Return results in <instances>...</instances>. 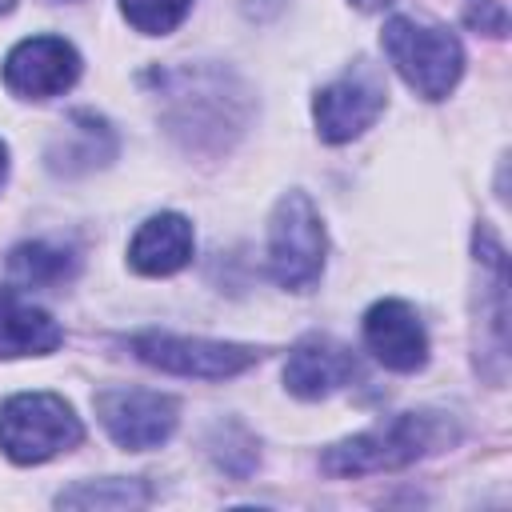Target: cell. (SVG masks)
Here are the masks:
<instances>
[{
  "label": "cell",
  "instance_id": "obj_4",
  "mask_svg": "<svg viewBox=\"0 0 512 512\" xmlns=\"http://www.w3.org/2000/svg\"><path fill=\"white\" fill-rule=\"evenodd\" d=\"M80 440L84 424L56 392H16L0 404V452L12 464H44Z\"/></svg>",
  "mask_w": 512,
  "mask_h": 512
},
{
  "label": "cell",
  "instance_id": "obj_21",
  "mask_svg": "<svg viewBox=\"0 0 512 512\" xmlns=\"http://www.w3.org/2000/svg\"><path fill=\"white\" fill-rule=\"evenodd\" d=\"M4 176H8V148H4V140H0V184H4Z\"/></svg>",
  "mask_w": 512,
  "mask_h": 512
},
{
  "label": "cell",
  "instance_id": "obj_16",
  "mask_svg": "<svg viewBox=\"0 0 512 512\" xmlns=\"http://www.w3.org/2000/svg\"><path fill=\"white\" fill-rule=\"evenodd\" d=\"M152 504V488L144 480L104 476V480H80L56 496V508H144Z\"/></svg>",
  "mask_w": 512,
  "mask_h": 512
},
{
  "label": "cell",
  "instance_id": "obj_8",
  "mask_svg": "<svg viewBox=\"0 0 512 512\" xmlns=\"http://www.w3.org/2000/svg\"><path fill=\"white\" fill-rule=\"evenodd\" d=\"M388 104V88L372 68H352L344 76H336L332 84H324L312 100V116H316V132L328 144H348L356 140L364 128H372L380 120Z\"/></svg>",
  "mask_w": 512,
  "mask_h": 512
},
{
  "label": "cell",
  "instance_id": "obj_10",
  "mask_svg": "<svg viewBox=\"0 0 512 512\" xmlns=\"http://www.w3.org/2000/svg\"><path fill=\"white\" fill-rule=\"evenodd\" d=\"M360 376V360L348 344H340L336 336H304L292 344L288 364H284V388L296 400H324L340 388H348Z\"/></svg>",
  "mask_w": 512,
  "mask_h": 512
},
{
  "label": "cell",
  "instance_id": "obj_17",
  "mask_svg": "<svg viewBox=\"0 0 512 512\" xmlns=\"http://www.w3.org/2000/svg\"><path fill=\"white\" fill-rule=\"evenodd\" d=\"M208 456H212V464H216L220 472H228V476H236V480H244V476L256 468V460H260L256 440L248 436V428H240V424H232V420L212 428V436H208Z\"/></svg>",
  "mask_w": 512,
  "mask_h": 512
},
{
  "label": "cell",
  "instance_id": "obj_20",
  "mask_svg": "<svg viewBox=\"0 0 512 512\" xmlns=\"http://www.w3.org/2000/svg\"><path fill=\"white\" fill-rule=\"evenodd\" d=\"M356 8H364V12H380V8H388L392 0H352Z\"/></svg>",
  "mask_w": 512,
  "mask_h": 512
},
{
  "label": "cell",
  "instance_id": "obj_19",
  "mask_svg": "<svg viewBox=\"0 0 512 512\" xmlns=\"http://www.w3.org/2000/svg\"><path fill=\"white\" fill-rule=\"evenodd\" d=\"M464 20L472 28H480V32H488V36H504L508 32V12H504L500 0H468Z\"/></svg>",
  "mask_w": 512,
  "mask_h": 512
},
{
  "label": "cell",
  "instance_id": "obj_15",
  "mask_svg": "<svg viewBox=\"0 0 512 512\" xmlns=\"http://www.w3.org/2000/svg\"><path fill=\"white\" fill-rule=\"evenodd\" d=\"M76 268H80V256L64 244H48V240L16 244L8 256V272L24 288H60L76 276Z\"/></svg>",
  "mask_w": 512,
  "mask_h": 512
},
{
  "label": "cell",
  "instance_id": "obj_5",
  "mask_svg": "<svg viewBox=\"0 0 512 512\" xmlns=\"http://www.w3.org/2000/svg\"><path fill=\"white\" fill-rule=\"evenodd\" d=\"M324 220L308 192L292 188L276 200L268 220V272L288 292H308L324 272Z\"/></svg>",
  "mask_w": 512,
  "mask_h": 512
},
{
  "label": "cell",
  "instance_id": "obj_22",
  "mask_svg": "<svg viewBox=\"0 0 512 512\" xmlns=\"http://www.w3.org/2000/svg\"><path fill=\"white\" fill-rule=\"evenodd\" d=\"M16 8V0H0V12H12Z\"/></svg>",
  "mask_w": 512,
  "mask_h": 512
},
{
  "label": "cell",
  "instance_id": "obj_11",
  "mask_svg": "<svg viewBox=\"0 0 512 512\" xmlns=\"http://www.w3.org/2000/svg\"><path fill=\"white\" fill-rule=\"evenodd\" d=\"M364 344L392 372H420L428 364V332L408 300H376L364 312Z\"/></svg>",
  "mask_w": 512,
  "mask_h": 512
},
{
  "label": "cell",
  "instance_id": "obj_12",
  "mask_svg": "<svg viewBox=\"0 0 512 512\" xmlns=\"http://www.w3.org/2000/svg\"><path fill=\"white\" fill-rule=\"evenodd\" d=\"M116 156V132L104 116L88 112V108H76L60 132L52 136L44 160L56 176H84V172H96L104 168L108 160Z\"/></svg>",
  "mask_w": 512,
  "mask_h": 512
},
{
  "label": "cell",
  "instance_id": "obj_13",
  "mask_svg": "<svg viewBox=\"0 0 512 512\" xmlns=\"http://www.w3.org/2000/svg\"><path fill=\"white\" fill-rule=\"evenodd\" d=\"M192 248V224L180 212H156L136 228L128 244V264L140 276H172L192 260Z\"/></svg>",
  "mask_w": 512,
  "mask_h": 512
},
{
  "label": "cell",
  "instance_id": "obj_6",
  "mask_svg": "<svg viewBox=\"0 0 512 512\" xmlns=\"http://www.w3.org/2000/svg\"><path fill=\"white\" fill-rule=\"evenodd\" d=\"M128 348L148 368H160L168 376H188V380H228V376L248 372L264 356L252 344L208 340V336H176V332H136L128 340Z\"/></svg>",
  "mask_w": 512,
  "mask_h": 512
},
{
  "label": "cell",
  "instance_id": "obj_1",
  "mask_svg": "<svg viewBox=\"0 0 512 512\" xmlns=\"http://www.w3.org/2000/svg\"><path fill=\"white\" fill-rule=\"evenodd\" d=\"M164 128L188 152H224L248 124V88L216 64L172 68L156 76Z\"/></svg>",
  "mask_w": 512,
  "mask_h": 512
},
{
  "label": "cell",
  "instance_id": "obj_9",
  "mask_svg": "<svg viewBox=\"0 0 512 512\" xmlns=\"http://www.w3.org/2000/svg\"><path fill=\"white\" fill-rule=\"evenodd\" d=\"M80 76V52L64 36H28L4 56V84L24 100H52Z\"/></svg>",
  "mask_w": 512,
  "mask_h": 512
},
{
  "label": "cell",
  "instance_id": "obj_3",
  "mask_svg": "<svg viewBox=\"0 0 512 512\" xmlns=\"http://www.w3.org/2000/svg\"><path fill=\"white\" fill-rule=\"evenodd\" d=\"M380 44H384V56L392 60V68L400 72V80L424 100H444L464 72V48L440 24L392 16L380 32Z\"/></svg>",
  "mask_w": 512,
  "mask_h": 512
},
{
  "label": "cell",
  "instance_id": "obj_14",
  "mask_svg": "<svg viewBox=\"0 0 512 512\" xmlns=\"http://www.w3.org/2000/svg\"><path fill=\"white\" fill-rule=\"evenodd\" d=\"M60 344H64V328L44 308H36L12 288L0 292V360L48 356Z\"/></svg>",
  "mask_w": 512,
  "mask_h": 512
},
{
  "label": "cell",
  "instance_id": "obj_18",
  "mask_svg": "<svg viewBox=\"0 0 512 512\" xmlns=\"http://www.w3.org/2000/svg\"><path fill=\"white\" fill-rule=\"evenodd\" d=\"M124 20L144 36H168L192 12V0H120Z\"/></svg>",
  "mask_w": 512,
  "mask_h": 512
},
{
  "label": "cell",
  "instance_id": "obj_2",
  "mask_svg": "<svg viewBox=\"0 0 512 512\" xmlns=\"http://www.w3.org/2000/svg\"><path fill=\"white\" fill-rule=\"evenodd\" d=\"M456 420L448 412L436 408H416V412H400L388 424H376L368 432H356L332 448H324L320 468L328 476H372V472H396L408 468L432 452H440L444 444H452Z\"/></svg>",
  "mask_w": 512,
  "mask_h": 512
},
{
  "label": "cell",
  "instance_id": "obj_7",
  "mask_svg": "<svg viewBox=\"0 0 512 512\" xmlns=\"http://www.w3.org/2000/svg\"><path fill=\"white\" fill-rule=\"evenodd\" d=\"M92 404L104 432L128 452L160 448L180 420V404L152 388H100Z\"/></svg>",
  "mask_w": 512,
  "mask_h": 512
}]
</instances>
